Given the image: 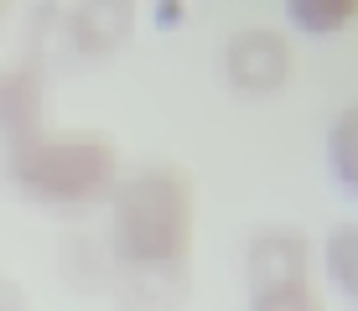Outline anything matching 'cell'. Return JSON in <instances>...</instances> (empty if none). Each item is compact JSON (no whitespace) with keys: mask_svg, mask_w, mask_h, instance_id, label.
Masks as SVG:
<instances>
[{"mask_svg":"<svg viewBox=\"0 0 358 311\" xmlns=\"http://www.w3.org/2000/svg\"><path fill=\"white\" fill-rule=\"evenodd\" d=\"M192 182L171 161H145L125 171L109 192V254L125 280V301L141 311H166L187 291L192 259Z\"/></svg>","mask_w":358,"mask_h":311,"instance_id":"1","label":"cell"},{"mask_svg":"<svg viewBox=\"0 0 358 311\" xmlns=\"http://www.w3.org/2000/svg\"><path fill=\"white\" fill-rule=\"evenodd\" d=\"M6 177L27 203L52 208V213H78V208L109 203L125 166H120V145L104 130L42 124L36 135L6 145Z\"/></svg>","mask_w":358,"mask_h":311,"instance_id":"2","label":"cell"},{"mask_svg":"<svg viewBox=\"0 0 358 311\" xmlns=\"http://www.w3.org/2000/svg\"><path fill=\"white\" fill-rule=\"evenodd\" d=\"M291 73H296L291 42L275 27H239L224 42V78H229V89H239L250 99L280 94L291 83Z\"/></svg>","mask_w":358,"mask_h":311,"instance_id":"3","label":"cell"},{"mask_svg":"<svg viewBox=\"0 0 358 311\" xmlns=\"http://www.w3.org/2000/svg\"><path fill=\"white\" fill-rule=\"evenodd\" d=\"M47 104H52V94H47V62L16 57L0 68V140L6 145L42 130Z\"/></svg>","mask_w":358,"mask_h":311,"instance_id":"4","label":"cell"},{"mask_svg":"<svg viewBox=\"0 0 358 311\" xmlns=\"http://www.w3.org/2000/svg\"><path fill=\"white\" fill-rule=\"evenodd\" d=\"M244 275H250V291L286 285V280H312V249H306V233L296 229V223H270V229H260L250 239Z\"/></svg>","mask_w":358,"mask_h":311,"instance_id":"5","label":"cell"},{"mask_svg":"<svg viewBox=\"0 0 358 311\" xmlns=\"http://www.w3.org/2000/svg\"><path fill=\"white\" fill-rule=\"evenodd\" d=\"M68 31L83 57H115L135 36V0H73Z\"/></svg>","mask_w":358,"mask_h":311,"instance_id":"6","label":"cell"},{"mask_svg":"<svg viewBox=\"0 0 358 311\" xmlns=\"http://www.w3.org/2000/svg\"><path fill=\"white\" fill-rule=\"evenodd\" d=\"M327 166L343 182V192L358 197V104H348L327 130Z\"/></svg>","mask_w":358,"mask_h":311,"instance_id":"7","label":"cell"},{"mask_svg":"<svg viewBox=\"0 0 358 311\" xmlns=\"http://www.w3.org/2000/svg\"><path fill=\"white\" fill-rule=\"evenodd\" d=\"M322 259H327V280L338 285L348 301H358V218L338 223L322 244Z\"/></svg>","mask_w":358,"mask_h":311,"instance_id":"8","label":"cell"},{"mask_svg":"<svg viewBox=\"0 0 358 311\" xmlns=\"http://www.w3.org/2000/svg\"><path fill=\"white\" fill-rule=\"evenodd\" d=\"M286 16L306 36H338L358 16V0H286Z\"/></svg>","mask_w":358,"mask_h":311,"instance_id":"9","label":"cell"},{"mask_svg":"<svg viewBox=\"0 0 358 311\" xmlns=\"http://www.w3.org/2000/svg\"><path fill=\"white\" fill-rule=\"evenodd\" d=\"M250 311H327V301L312 280H286V285L250 291Z\"/></svg>","mask_w":358,"mask_h":311,"instance_id":"10","label":"cell"},{"mask_svg":"<svg viewBox=\"0 0 358 311\" xmlns=\"http://www.w3.org/2000/svg\"><path fill=\"white\" fill-rule=\"evenodd\" d=\"M10 6H16V0H0V21H6V16H10Z\"/></svg>","mask_w":358,"mask_h":311,"instance_id":"11","label":"cell"}]
</instances>
